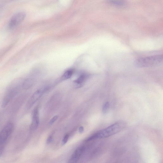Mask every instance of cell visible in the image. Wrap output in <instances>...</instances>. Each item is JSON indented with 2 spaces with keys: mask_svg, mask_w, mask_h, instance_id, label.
<instances>
[{
  "mask_svg": "<svg viewBox=\"0 0 163 163\" xmlns=\"http://www.w3.org/2000/svg\"><path fill=\"white\" fill-rule=\"evenodd\" d=\"M126 126L125 122L124 121H119L108 127L96 133L89 137L86 141H90L97 139L108 137L120 132L125 128Z\"/></svg>",
  "mask_w": 163,
  "mask_h": 163,
  "instance_id": "obj_1",
  "label": "cell"
},
{
  "mask_svg": "<svg viewBox=\"0 0 163 163\" xmlns=\"http://www.w3.org/2000/svg\"><path fill=\"white\" fill-rule=\"evenodd\" d=\"M24 80L21 78L16 79L9 85L2 101V108L6 107L8 104L16 96L22 88Z\"/></svg>",
  "mask_w": 163,
  "mask_h": 163,
  "instance_id": "obj_2",
  "label": "cell"
},
{
  "mask_svg": "<svg viewBox=\"0 0 163 163\" xmlns=\"http://www.w3.org/2000/svg\"><path fill=\"white\" fill-rule=\"evenodd\" d=\"M163 60L162 55H156L138 58L135 61V64L138 68L150 67L158 65Z\"/></svg>",
  "mask_w": 163,
  "mask_h": 163,
  "instance_id": "obj_3",
  "label": "cell"
},
{
  "mask_svg": "<svg viewBox=\"0 0 163 163\" xmlns=\"http://www.w3.org/2000/svg\"><path fill=\"white\" fill-rule=\"evenodd\" d=\"M14 129L12 123H8L0 132V157L2 155L5 146Z\"/></svg>",
  "mask_w": 163,
  "mask_h": 163,
  "instance_id": "obj_4",
  "label": "cell"
},
{
  "mask_svg": "<svg viewBox=\"0 0 163 163\" xmlns=\"http://www.w3.org/2000/svg\"><path fill=\"white\" fill-rule=\"evenodd\" d=\"M25 17L26 14L23 12H19L15 14L10 20L9 27L10 29L16 28L23 21Z\"/></svg>",
  "mask_w": 163,
  "mask_h": 163,
  "instance_id": "obj_5",
  "label": "cell"
},
{
  "mask_svg": "<svg viewBox=\"0 0 163 163\" xmlns=\"http://www.w3.org/2000/svg\"><path fill=\"white\" fill-rule=\"evenodd\" d=\"M85 148L81 147L75 150L72 155L68 163H77L84 151Z\"/></svg>",
  "mask_w": 163,
  "mask_h": 163,
  "instance_id": "obj_6",
  "label": "cell"
},
{
  "mask_svg": "<svg viewBox=\"0 0 163 163\" xmlns=\"http://www.w3.org/2000/svg\"><path fill=\"white\" fill-rule=\"evenodd\" d=\"M43 93V91L41 90H37L33 94L27 103V108H30L41 97Z\"/></svg>",
  "mask_w": 163,
  "mask_h": 163,
  "instance_id": "obj_7",
  "label": "cell"
},
{
  "mask_svg": "<svg viewBox=\"0 0 163 163\" xmlns=\"http://www.w3.org/2000/svg\"><path fill=\"white\" fill-rule=\"evenodd\" d=\"M39 121L38 110L37 108H35L33 113L32 122L30 128L31 130H34L37 128Z\"/></svg>",
  "mask_w": 163,
  "mask_h": 163,
  "instance_id": "obj_8",
  "label": "cell"
},
{
  "mask_svg": "<svg viewBox=\"0 0 163 163\" xmlns=\"http://www.w3.org/2000/svg\"><path fill=\"white\" fill-rule=\"evenodd\" d=\"M35 82V79L32 77H28L24 80L22 85V88L27 90L31 87Z\"/></svg>",
  "mask_w": 163,
  "mask_h": 163,
  "instance_id": "obj_9",
  "label": "cell"
},
{
  "mask_svg": "<svg viewBox=\"0 0 163 163\" xmlns=\"http://www.w3.org/2000/svg\"><path fill=\"white\" fill-rule=\"evenodd\" d=\"M86 76L85 75H83L80 76L76 80L74 81V86L76 88L81 87L83 85V84L85 80Z\"/></svg>",
  "mask_w": 163,
  "mask_h": 163,
  "instance_id": "obj_10",
  "label": "cell"
},
{
  "mask_svg": "<svg viewBox=\"0 0 163 163\" xmlns=\"http://www.w3.org/2000/svg\"><path fill=\"white\" fill-rule=\"evenodd\" d=\"M73 73V71L71 70H69L66 71L62 76V80H64L69 79L71 77Z\"/></svg>",
  "mask_w": 163,
  "mask_h": 163,
  "instance_id": "obj_11",
  "label": "cell"
},
{
  "mask_svg": "<svg viewBox=\"0 0 163 163\" xmlns=\"http://www.w3.org/2000/svg\"><path fill=\"white\" fill-rule=\"evenodd\" d=\"M111 3L114 5L119 6H123L125 5V2L123 1L112 0L110 1Z\"/></svg>",
  "mask_w": 163,
  "mask_h": 163,
  "instance_id": "obj_12",
  "label": "cell"
},
{
  "mask_svg": "<svg viewBox=\"0 0 163 163\" xmlns=\"http://www.w3.org/2000/svg\"><path fill=\"white\" fill-rule=\"evenodd\" d=\"M109 107V104L108 102H106L104 104L102 107V112L104 113H105L107 111Z\"/></svg>",
  "mask_w": 163,
  "mask_h": 163,
  "instance_id": "obj_13",
  "label": "cell"
},
{
  "mask_svg": "<svg viewBox=\"0 0 163 163\" xmlns=\"http://www.w3.org/2000/svg\"><path fill=\"white\" fill-rule=\"evenodd\" d=\"M58 117V116L57 115H56L50 121V125H52L57 120Z\"/></svg>",
  "mask_w": 163,
  "mask_h": 163,
  "instance_id": "obj_14",
  "label": "cell"
},
{
  "mask_svg": "<svg viewBox=\"0 0 163 163\" xmlns=\"http://www.w3.org/2000/svg\"><path fill=\"white\" fill-rule=\"evenodd\" d=\"M69 138V135H66L64 137L62 141L63 145H64L67 142Z\"/></svg>",
  "mask_w": 163,
  "mask_h": 163,
  "instance_id": "obj_15",
  "label": "cell"
},
{
  "mask_svg": "<svg viewBox=\"0 0 163 163\" xmlns=\"http://www.w3.org/2000/svg\"><path fill=\"white\" fill-rule=\"evenodd\" d=\"M52 140V137L51 136H50L47 140V143H50L51 142Z\"/></svg>",
  "mask_w": 163,
  "mask_h": 163,
  "instance_id": "obj_16",
  "label": "cell"
},
{
  "mask_svg": "<svg viewBox=\"0 0 163 163\" xmlns=\"http://www.w3.org/2000/svg\"><path fill=\"white\" fill-rule=\"evenodd\" d=\"M84 131V128L82 126L80 127L79 129V132L80 133H82Z\"/></svg>",
  "mask_w": 163,
  "mask_h": 163,
  "instance_id": "obj_17",
  "label": "cell"
}]
</instances>
